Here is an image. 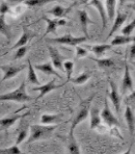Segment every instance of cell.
Instances as JSON below:
<instances>
[{
    "label": "cell",
    "mask_w": 135,
    "mask_h": 154,
    "mask_svg": "<svg viewBox=\"0 0 135 154\" xmlns=\"http://www.w3.org/2000/svg\"><path fill=\"white\" fill-rule=\"evenodd\" d=\"M57 128V125H45V124H33L30 126L31 135L27 140V143H31L41 140H46L51 135L53 131Z\"/></svg>",
    "instance_id": "6da1fadb"
},
{
    "label": "cell",
    "mask_w": 135,
    "mask_h": 154,
    "mask_svg": "<svg viewBox=\"0 0 135 154\" xmlns=\"http://www.w3.org/2000/svg\"><path fill=\"white\" fill-rule=\"evenodd\" d=\"M32 100V97L27 94L26 91V81L24 80L22 83L19 85L18 88L10 91L5 94L0 95V101H16L18 103L29 102Z\"/></svg>",
    "instance_id": "7a4b0ae2"
},
{
    "label": "cell",
    "mask_w": 135,
    "mask_h": 154,
    "mask_svg": "<svg viewBox=\"0 0 135 154\" xmlns=\"http://www.w3.org/2000/svg\"><path fill=\"white\" fill-rule=\"evenodd\" d=\"M95 94L90 95L89 97H87L83 100H81V102L79 104V109H78V112L76 113L74 119H72V122H71V126L70 129V132L71 134H74V129L76 128V126L78 125L79 123H81L83 120H85L88 116L90 114V107H91V103H92V100L94 99L95 97Z\"/></svg>",
    "instance_id": "3957f363"
},
{
    "label": "cell",
    "mask_w": 135,
    "mask_h": 154,
    "mask_svg": "<svg viewBox=\"0 0 135 154\" xmlns=\"http://www.w3.org/2000/svg\"><path fill=\"white\" fill-rule=\"evenodd\" d=\"M88 38L84 37H74L71 36V34H67L62 37H58V38H48L47 42L50 43H59V45H71V46H77L80 43L85 42Z\"/></svg>",
    "instance_id": "277c9868"
},
{
    "label": "cell",
    "mask_w": 135,
    "mask_h": 154,
    "mask_svg": "<svg viewBox=\"0 0 135 154\" xmlns=\"http://www.w3.org/2000/svg\"><path fill=\"white\" fill-rule=\"evenodd\" d=\"M100 117L103 122L106 123V125H108L109 127H120V122L118 119L115 117L114 114L111 112V110L109 108L107 97L104 99V107L102 111L100 112Z\"/></svg>",
    "instance_id": "5b68a950"
},
{
    "label": "cell",
    "mask_w": 135,
    "mask_h": 154,
    "mask_svg": "<svg viewBox=\"0 0 135 154\" xmlns=\"http://www.w3.org/2000/svg\"><path fill=\"white\" fill-rule=\"evenodd\" d=\"M24 69H26V65H20V66L9 65V66H0V69H1L4 72L3 77H2V79H1V82L14 78V76L17 75L19 72H21Z\"/></svg>",
    "instance_id": "8992f818"
},
{
    "label": "cell",
    "mask_w": 135,
    "mask_h": 154,
    "mask_svg": "<svg viewBox=\"0 0 135 154\" xmlns=\"http://www.w3.org/2000/svg\"><path fill=\"white\" fill-rule=\"evenodd\" d=\"M62 86H63L62 84L61 85H56L55 84V79H52L49 82H47L46 84H42L41 86L34 87V88H32L31 90L34 91H39V93H40V94H39L38 97L36 98V99H40V98L43 97L45 95H46L47 94L51 93L52 91L61 88Z\"/></svg>",
    "instance_id": "52a82bcc"
},
{
    "label": "cell",
    "mask_w": 135,
    "mask_h": 154,
    "mask_svg": "<svg viewBox=\"0 0 135 154\" xmlns=\"http://www.w3.org/2000/svg\"><path fill=\"white\" fill-rule=\"evenodd\" d=\"M109 86H110V91H108L109 99L114 106L116 113L119 115L121 112V96L118 93V88L114 82L111 80H109Z\"/></svg>",
    "instance_id": "ba28073f"
},
{
    "label": "cell",
    "mask_w": 135,
    "mask_h": 154,
    "mask_svg": "<svg viewBox=\"0 0 135 154\" xmlns=\"http://www.w3.org/2000/svg\"><path fill=\"white\" fill-rule=\"evenodd\" d=\"M47 49H48V53H49V56L51 58V63L53 66L55 67L56 69H60V70H64V66H63V64H64V60L65 57L61 55V53L58 51L57 48L53 47L51 45H47Z\"/></svg>",
    "instance_id": "9c48e42d"
},
{
    "label": "cell",
    "mask_w": 135,
    "mask_h": 154,
    "mask_svg": "<svg viewBox=\"0 0 135 154\" xmlns=\"http://www.w3.org/2000/svg\"><path fill=\"white\" fill-rule=\"evenodd\" d=\"M18 112H19V110L17 111V112L14 113V115L10 116V117L3 118V119H0V129H8V128H10L11 126H13V125L16 123L18 119H21L24 117H26V116H28L29 114H30V112H27V113L23 114V115H19V114H17Z\"/></svg>",
    "instance_id": "30bf717a"
},
{
    "label": "cell",
    "mask_w": 135,
    "mask_h": 154,
    "mask_svg": "<svg viewBox=\"0 0 135 154\" xmlns=\"http://www.w3.org/2000/svg\"><path fill=\"white\" fill-rule=\"evenodd\" d=\"M43 20H45L47 24L46 26V30L45 32V35L43 37H46L47 34L49 33H53V34H56V29L57 27L59 26H64L67 24V20L66 19H59V18H55V19H50V18H47V17H43Z\"/></svg>",
    "instance_id": "8fae6325"
},
{
    "label": "cell",
    "mask_w": 135,
    "mask_h": 154,
    "mask_svg": "<svg viewBox=\"0 0 135 154\" xmlns=\"http://www.w3.org/2000/svg\"><path fill=\"white\" fill-rule=\"evenodd\" d=\"M133 91V82L131 78V74H130V69L127 65V63H125L124 65V78L122 82V91L123 94H125L127 91Z\"/></svg>",
    "instance_id": "7c38bea8"
},
{
    "label": "cell",
    "mask_w": 135,
    "mask_h": 154,
    "mask_svg": "<svg viewBox=\"0 0 135 154\" xmlns=\"http://www.w3.org/2000/svg\"><path fill=\"white\" fill-rule=\"evenodd\" d=\"M90 6H94L99 13V17L101 19V22H102V29L106 28L107 26V21H108V17H107V14H106L105 8H104V3L102 1H99V0H93V1L87 3Z\"/></svg>",
    "instance_id": "4fadbf2b"
},
{
    "label": "cell",
    "mask_w": 135,
    "mask_h": 154,
    "mask_svg": "<svg viewBox=\"0 0 135 154\" xmlns=\"http://www.w3.org/2000/svg\"><path fill=\"white\" fill-rule=\"evenodd\" d=\"M124 119L127 124L130 136L133 138L134 132H135V116H134V112L132 108L129 107L127 105V107H125V111H124Z\"/></svg>",
    "instance_id": "5bb4252c"
},
{
    "label": "cell",
    "mask_w": 135,
    "mask_h": 154,
    "mask_svg": "<svg viewBox=\"0 0 135 154\" xmlns=\"http://www.w3.org/2000/svg\"><path fill=\"white\" fill-rule=\"evenodd\" d=\"M34 69L40 70V71L43 72V73H46L47 75H53V76H55V77H58L59 79L63 78L62 75L58 73V71H56L55 67L53 66L52 63H50V62L45 63V64L35 65V66H34Z\"/></svg>",
    "instance_id": "9a60e30c"
},
{
    "label": "cell",
    "mask_w": 135,
    "mask_h": 154,
    "mask_svg": "<svg viewBox=\"0 0 135 154\" xmlns=\"http://www.w3.org/2000/svg\"><path fill=\"white\" fill-rule=\"evenodd\" d=\"M36 34H33L30 30H28V29L26 28V26L23 27V33L21 37L19 38V40L14 43V45L12 47V49H17V48L21 47V46H25V45H28L27 43L30 42V40L35 37Z\"/></svg>",
    "instance_id": "2e32d148"
},
{
    "label": "cell",
    "mask_w": 135,
    "mask_h": 154,
    "mask_svg": "<svg viewBox=\"0 0 135 154\" xmlns=\"http://www.w3.org/2000/svg\"><path fill=\"white\" fill-rule=\"evenodd\" d=\"M127 19V14H123L121 13L120 11L117 13L116 14V17L114 19V22H113V25H112V28H111V31L109 32L108 36H107V38H109L112 35H114L116 31H118L120 27L123 25L124 23V21Z\"/></svg>",
    "instance_id": "e0dca14e"
},
{
    "label": "cell",
    "mask_w": 135,
    "mask_h": 154,
    "mask_svg": "<svg viewBox=\"0 0 135 154\" xmlns=\"http://www.w3.org/2000/svg\"><path fill=\"white\" fill-rule=\"evenodd\" d=\"M75 5V3L74 4H71L70 7H68V8H64V7H62L61 5H56V6L53 7L51 10H49V11H47V14H52V16H54L56 18H59L61 19L62 17H66L68 13H69L71 8L74 7Z\"/></svg>",
    "instance_id": "ac0fdd59"
},
{
    "label": "cell",
    "mask_w": 135,
    "mask_h": 154,
    "mask_svg": "<svg viewBox=\"0 0 135 154\" xmlns=\"http://www.w3.org/2000/svg\"><path fill=\"white\" fill-rule=\"evenodd\" d=\"M90 128L91 129H96L98 128L100 125V111L96 108V107H92L90 109Z\"/></svg>",
    "instance_id": "d6986e66"
},
{
    "label": "cell",
    "mask_w": 135,
    "mask_h": 154,
    "mask_svg": "<svg viewBox=\"0 0 135 154\" xmlns=\"http://www.w3.org/2000/svg\"><path fill=\"white\" fill-rule=\"evenodd\" d=\"M79 20L81 24V29L82 32L85 34V37L89 38V34H88V25L90 23H93V21L91 20L88 17V14L85 10H81L79 11Z\"/></svg>",
    "instance_id": "ffe728a7"
},
{
    "label": "cell",
    "mask_w": 135,
    "mask_h": 154,
    "mask_svg": "<svg viewBox=\"0 0 135 154\" xmlns=\"http://www.w3.org/2000/svg\"><path fill=\"white\" fill-rule=\"evenodd\" d=\"M87 50L93 52L96 56H101L104 54L106 50H108L111 48V45H106V43H102V45H83Z\"/></svg>",
    "instance_id": "44dd1931"
},
{
    "label": "cell",
    "mask_w": 135,
    "mask_h": 154,
    "mask_svg": "<svg viewBox=\"0 0 135 154\" xmlns=\"http://www.w3.org/2000/svg\"><path fill=\"white\" fill-rule=\"evenodd\" d=\"M62 117V114H43L41 117V123L45 125H52L53 123L60 122Z\"/></svg>",
    "instance_id": "7402d4cb"
},
{
    "label": "cell",
    "mask_w": 135,
    "mask_h": 154,
    "mask_svg": "<svg viewBox=\"0 0 135 154\" xmlns=\"http://www.w3.org/2000/svg\"><path fill=\"white\" fill-rule=\"evenodd\" d=\"M0 34L6 38L8 42L11 41L12 38L11 26L7 24L6 20H5V16H1V14H0Z\"/></svg>",
    "instance_id": "603a6c76"
},
{
    "label": "cell",
    "mask_w": 135,
    "mask_h": 154,
    "mask_svg": "<svg viewBox=\"0 0 135 154\" xmlns=\"http://www.w3.org/2000/svg\"><path fill=\"white\" fill-rule=\"evenodd\" d=\"M28 74H27V81L29 83L37 85V86H41L42 84L40 83V81L38 79V76L35 72V69H34V66L32 65V63L30 61V59L28 58Z\"/></svg>",
    "instance_id": "cb8c5ba5"
},
{
    "label": "cell",
    "mask_w": 135,
    "mask_h": 154,
    "mask_svg": "<svg viewBox=\"0 0 135 154\" xmlns=\"http://www.w3.org/2000/svg\"><path fill=\"white\" fill-rule=\"evenodd\" d=\"M105 9H106V14H107V17L109 21H114V19L116 17V12L115 8L117 5V1L115 0H107L104 3Z\"/></svg>",
    "instance_id": "d4e9b609"
},
{
    "label": "cell",
    "mask_w": 135,
    "mask_h": 154,
    "mask_svg": "<svg viewBox=\"0 0 135 154\" xmlns=\"http://www.w3.org/2000/svg\"><path fill=\"white\" fill-rule=\"evenodd\" d=\"M68 149L71 154H80V149L74 134L69 133L68 137Z\"/></svg>",
    "instance_id": "484cf974"
},
{
    "label": "cell",
    "mask_w": 135,
    "mask_h": 154,
    "mask_svg": "<svg viewBox=\"0 0 135 154\" xmlns=\"http://www.w3.org/2000/svg\"><path fill=\"white\" fill-rule=\"evenodd\" d=\"M129 42H135V37L130 36H116L112 41H111V45H127Z\"/></svg>",
    "instance_id": "4316f807"
},
{
    "label": "cell",
    "mask_w": 135,
    "mask_h": 154,
    "mask_svg": "<svg viewBox=\"0 0 135 154\" xmlns=\"http://www.w3.org/2000/svg\"><path fill=\"white\" fill-rule=\"evenodd\" d=\"M92 60L95 61L100 69H110L115 66L114 60L110 58H105V59H96V58H91Z\"/></svg>",
    "instance_id": "83f0119b"
},
{
    "label": "cell",
    "mask_w": 135,
    "mask_h": 154,
    "mask_svg": "<svg viewBox=\"0 0 135 154\" xmlns=\"http://www.w3.org/2000/svg\"><path fill=\"white\" fill-rule=\"evenodd\" d=\"M91 75H92L91 71H85V72H83V73L79 74L78 76H76L75 78H71V81L76 85H82V84L86 83V82L90 79Z\"/></svg>",
    "instance_id": "f1b7e54d"
},
{
    "label": "cell",
    "mask_w": 135,
    "mask_h": 154,
    "mask_svg": "<svg viewBox=\"0 0 135 154\" xmlns=\"http://www.w3.org/2000/svg\"><path fill=\"white\" fill-rule=\"evenodd\" d=\"M63 66H64V70L66 71V74H67V82H69V81H71L72 72H74V63L72 62V61L68 60V61L64 62Z\"/></svg>",
    "instance_id": "f546056e"
},
{
    "label": "cell",
    "mask_w": 135,
    "mask_h": 154,
    "mask_svg": "<svg viewBox=\"0 0 135 154\" xmlns=\"http://www.w3.org/2000/svg\"><path fill=\"white\" fill-rule=\"evenodd\" d=\"M0 154H23V153L17 144H14V146L7 148H0Z\"/></svg>",
    "instance_id": "4dcf8cb0"
},
{
    "label": "cell",
    "mask_w": 135,
    "mask_h": 154,
    "mask_svg": "<svg viewBox=\"0 0 135 154\" xmlns=\"http://www.w3.org/2000/svg\"><path fill=\"white\" fill-rule=\"evenodd\" d=\"M48 0H27V1H23V4L26 5L29 8H34V7H40L48 3Z\"/></svg>",
    "instance_id": "1f68e13d"
},
{
    "label": "cell",
    "mask_w": 135,
    "mask_h": 154,
    "mask_svg": "<svg viewBox=\"0 0 135 154\" xmlns=\"http://www.w3.org/2000/svg\"><path fill=\"white\" fill-rule=\"evenodd\" d=\"M29 50V46L28 45H25V46H21L17 49L16 51V54H14V60H19L23 58L27 54V52Z\"/></svg>",
    "instance_id": "d6a6232c"
},
{
    "label": "cell",
    "mask_w": 135,
    "mask_h": 154,
    "mask_svg": "<svg viewBox=\"0 0 135 154\" xmlns=\"http://www.w3.org/2000/svg\"><path fill=\"white\" fill-rule=\"evenodd\" d=\"M134 29H135V18H133L131 22H129L127 26H124L122 29V34L124 36H130L131 33L134 31Z\"/></svg>",
    "instance_id": "836d02e7"
},
{
    "label": "cell",
    "mask_w": 135,
    "mask_h": 154,
    "mask_svg": "<svg viewBox=\"0 0 135 154\" xmlns=\"http://www.w3.org/2000/svg\"><path fill=\"white\" fill-rule=\"evenodd\" d=\"M27 135H28V127H24V128H21L20 131H19L18 135H17V141H16V144L18 146V144H20L24 140L27 138Z\"/></svg>",
    "instance_id": "e575fe53"
},
{
    "label": "cell",
    "mask_w": 135,
    "mask_h": 154,
    "mask_svg": "<svg viewBox=\"0 0 135 154\" xmlns=\"http://www.w3.org/2000/svg\"><path fill=\"white\" fill-rule=\"evenodd\" d=\"M125 104L131 108H135V91H132L125 98Z\"/></svg>",
    "instance_id": "d590c367"
},
{
    "label": "cell",
    "mask_w": 135,
    "mask_h": 154,
    "mask_svg": "<svg viewBox=\"0 0 135 154\" xmlns=\"http://www.w3.org/2000/svg\"><path fill=\"white\" fill-rule=\"evenodd\" d=\"M88 55V50L83 46H76V59H80V58L86 57Z\"/></svg>",
    "instance_id": "8d00e7d4"
},
{
    "label": "cell",
    "mask_w": 135,
    "mask_h": 154,
    "mask_svg": "<svg viewBox=\"0 0 135 154\" xmlns=\"http://www.w3.org/2000/svg\"><path fill=\"white\" fill-rule=\"evenodd\" d=\"M10 6L8 5L7 2H1L0 4V14L1 16H6V14L10 12Z\"/></svg>",
    "instance_id": "74e56055"
},
{
    "label": "cell",
    "mask_w": 135,
    "mask_h": 154,
    "mask_svg": "<svg viewBox=\"0 0 135 154\" xmlns=\"http://www.w3.org/2000/svg\"><path fill=\"white\" fill-rule=\"evenodd\" d=\"M129 56H130V59H134L135 58V42H133V45L130 46Z\"/></svg>",
    "instance_id": "f35d334b"
},
{
    "label": "cell",
    "mask_w": 135,
    "mask_h": 154,
    "mask_svg": "<svg viewBox=\"0 0 135 154\" xmlns=\"http://www.w3.org/2000/svg\"><path fill=\"white\" fill-rule=\"evenodd\" d=\"M131 146H132V143L129 146V147H128L127 150H125L123 154H131Z\"/></svg>",
    "instance_id": "ab89813d"
},
{
    "label": "cell",
    "mask_w": 135,
    "mask_h": 154,
    "mask_svg": "<svg viewBox=\"0 0 135 154\" xmlns=\"http://www.w3.org/2000/svg\"><path fill=\"white\" fill-rule=\"evenodd\" d=\"M132 9L134 10V11H135V4H134V5H133V6H132Z\"/></svg>",
    "instance_id": "60d3db41"
},
{
    "label": "cell",
    "mask_w": 135,
    "mask_h": 154,
    "mask_svg": "<svg viewBox=\"0 0 135 154\" xmlns=\"http://www.w3.org/2000/svg\"><path fill=\"white\" fill-rule=\"evenodd\" d=\"M131 64H132V65H133V66H135V62H131Z\"/></svg>",
    "instance_id": "b9f144b4"
}]
</instances>
